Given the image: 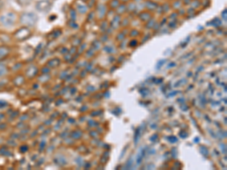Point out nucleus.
I'll return each mask as SVG.
<instances>
[{"instance_id": "20e7f679", "label": "nucleus", "mask_w": 227, "mask_h": 170, "mask_svg": "<svg viewBox=\"0 0 227 170\" xmlns=\"http://www.w3.org/2000/svg\"><path fill=\"white\" fill-rule=\"evenodd\" d=\"M50 2L49 0H39L36 3V8L39 11H45L49 8Z\"/></svg>"}, {"instance_id": "423d86ee", "label": "nucleus", "mask_w": 227, "mask_h": 170, "mask_svg": "<svg viewBox=\"0 0 227 170\" xmlns=\"http://www.w3.org/2000/svg\"><path fill=\"white\" fill-rule=\"evenodd\" d=\"M37 73V68L36 67H30L29 69L27 70L26 72V74L28 77H33L34 76H36V74Z\"/></svg>"}, {"instance_id": "7ed1b4c3", "label": "nucleus", "mask_w": 227, "mask_h": 170, "mask_svg": "<svg viewBox=\"0 0 227 170\" xmlns=\"http://www.w3.org/2000/svg\"><path fill=\"white\" fill-rule=\"evenodd\" d=\"M30 35H31V32H30L29 28L27 27H23L20 28L15 32L14 37L17 40L24 41L30 37Z\"/></svg>"}, {"instance_id": "6e6552de", "label": "nucleus", "mask_w": 227, "mask_h": 170, "mask_svg": "<svg viewBox=\"0 0 227 170\" xmlns=\"http://www.w3.org/2000/svg\"><path fill=\"white\" fill-rule=\"evenodd\" d=\"M18 3L21 6H28L30 2H32V0H17Z\"/></svg>"}, {"instance_id": "f03ea898", "label": "nucleus", "mask_w": 227, "mask_h": 170, "mask_svg": "<svg viewBox=\"0 0 227 170\" xmlns=\"http://www.w3.org/2000/svg\"><path fill=\"white\" fill-rule=\"evenodd\" d=\"M17 21V15L14 12H8L0 16V23L6 27H11Z\"/></svg>"}, {"instance_id": "1a4fd4ad", "label": "nucleus", "mask_w": 227, "mask_h": 170, "mask_svg": "<svg viewBox=\"0 0 227 170\" xmlns=\"http://www.w3.org/2000/svg\"><path fill=\"white\" fill-rule=\"evenodd\" d=\"M6 73H7V68L5 65L0 64V77H2V76L6 75Z\"/></svg>"}, {"instance_id": "f257e3e1", "label": "nucleus", "mask_w": 227, "mask_h": 170, "mask_svg": "<svg viewBox=\"0 0 227 170\" xmlns=\"http://www.w3.org/2000/svg\"><path fill=\"white\" fill-rule=\"evenodd\" d=\"M38 17L33 12H25L23 13L20 17V21L24 27H33L37 24Z\"/></svg>"}, {"instance_id": "39448f33", "label": "nucleus", "mask_w": 227, "mask_h": 170, "mask_svg": "<svg viewBox=\"0 0 227 170\" xmlns=\"http://www.w3.org/2000/svg\"><path fill=\"white\" fill-rule=\"evenodd\" d=\"M10 50L6 46H0V60L4 59L9 55Z\"/></svg>"}, {"instance_id": "0eeeda50", "label": "nucleus", "mask_w": 227, "mask_h": 170, "mask_svg": "<svg viewBox=\"0 0 227 170\" xmlns=\"http://www.w3.org/2000/svg\"><path fill=\"white\" fill-rule=\"evenodd\" d=\"M24 82V78L22 76H18L17 77H15V79H14V83H15L16 86H20L22 85Z\"/></svg>"}, {"instance_id": "9d476101", "label": "nucleus", "mask_w": 227, "mask_h": 170, "mask_svg": "<svg viewBox=\"0 0 227 170\" xmlns=\"http://www.w3.org/2000/svg\"><path fill=\"white\" fill-rule=\"evenodd\" d=\"M59 64V61H57L56 60H50L49 62L47 63L48 67H55V66H57Z\"/></svg>"}]
</instances>
